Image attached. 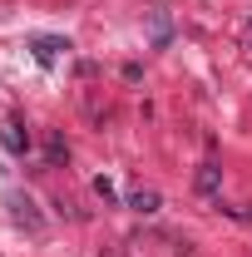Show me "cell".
I'll return each mask as SVG.
<instances>
[{
  "label": "cell",
  "instance_id": "cell-1",
  "mask_svg": "<svg viewBox=\"0 0 252 257\" xmlns=\"http://www.w3.org/2000/svg\"><path fill=\"white\" fill-rule=\"evenodd\" d=\"M30 50L40 55V60L50 64V60H60V50H69V40H55V35H35L30 40Z\"/></svg>",
  "mask_w": 252,
  "mask_h": 257
},
{
  "label": "cell",
  "instance_id": "cell-2",
  "mask_svg": "<svg viewBox=\"0 0 252 257\" xmlns=\"http://www.w3.org/2000/svg\"><path fill=\"white\" fill-rule=\"evenodd\" d=\"M0 139H5V149H15V154L30 149V134H25L20 124H5V128H0Z\"/></svg>",
  "mask_w": 252,
  "mask_h": 257
},
{
  "label": "cell",
  "instance_id": "cell-3",
  "mask_svg": "<svg viewBox=\"0 0 252 257\" xmlns=\"http://www.w3.org/2000/svg\"><path fill=\"white\" fill-rule=\"evenodd\" d=\"M129 208H134V213H158V193L154 188H139L134 198H129Z\"/></svg>",
  "mask_w": 252,
  "mask_h": 257
},
{
  "label": "cell",
  "instance_id": "cell-4",
  "mask_svg": "<svg viewBox=\"0 0 252 257\" xmlns=\"http://www.w3.org/2000/svg\"><path fill=\"white\" fill-rule=\"evenodd\" d=\"M198 188H203V193H218V163H203V168H198Z\"/></svg>",
  "mask_w": 252,
  "mask_h": 257
}]
</instances>
